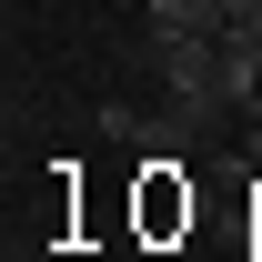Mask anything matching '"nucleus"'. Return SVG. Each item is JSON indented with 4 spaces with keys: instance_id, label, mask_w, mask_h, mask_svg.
Masks as SVG:
<instances>
[{
    "instance_id": "f257e3e1",
    "label": "nucleus",
    "mask_w": 262,
    "mask_h": 262,
    "mask_svg": "<svg viewBox=\"0 0 262 262\" xmlns=\"http://www.w3.org/2000/svg\"><path fill=\"white\" fill-rule=\"evenodd\" d=\"M151 40H222V0H151Z\"/></svg>"
},
{
    "instance_id": "7ed1b4c3",
    "label": "nucleus",
    "mask_w": 262,
    "mask_h": 262,
    "mask_svg": "<svg viewBox=\"0 0 262 262\" xmlns=\"http://www.w3.org/2000/svg\"><path fill=\"white\" fill-rule=\"evenodd\" d=\"M222 40H262V0H222Z\"/></svg>"
},
{
    "instance_id": "f03ea898",
    "label": "nucleus",
    "mask_w": 262,
    "mask_h": 262,
    "mask_svg": "<svg viewBox=\"0 0 262 262\" xmlns=\"http://www.w3.org/2000/svg\"><path fill=\"white\" fill-rule=\"evenodd\" d=\"M222 111H262V40H222Z\"/></svg>"
}]
</instances>
